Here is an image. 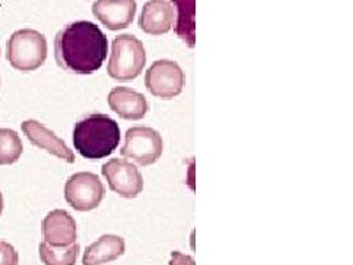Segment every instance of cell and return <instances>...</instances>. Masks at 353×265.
Returning a JSON list of instances; mask_svg holds the SVG:
<instances>
[{
	"instance_id": "obj_13",
	"label": "cell",
	"mask_w": 353,
	"mask_h": 265,
	"mask_svg": "<svg viewBox=\"0 0 353 265\" xmlns=\"http://www.w3.org/2000/svg\"><path fill=\"white\" fill-rule=\"evenodd\" d=\"M174 10L168 0H148L139 17V27L150 36H162L172 27Z\"/></svg>"
},
{
	"instance_id": "obj_9",
	"label": "cell",
	"mask_w": 353,
	"mask_h": 265,
	"mask_svg": "<svg viewBox=\"0 0 353 265\" xmlns=\"http://www.w3.org/2000/svg\"><path fill=\"white\" fill-rule=\"evenodd\" d=\"M93 15L110 30L118 31L130 27L137 10L136 0H96L92 6Z\"/></svg>"
},
{
	"instance_id": "obj_16",
	"label": "cell",
	"mask_w": 353,
	"mask_h": 265,
	"mask_svg": "<svg viewBox=\"0 0 353 265\" xmlns=\"http://www.w3.org/2000/svg\"><path fill=\"white\" fill-rule=\"evenodd\" d=\"M39 253L44 265H75L80 245L75 242L70 246H52L43 240L39 246Z\"/></svg>"
},
{
	"instance_id": "obj_5",
	"label": "cell",
	"mask_w": 353,
	"mask_h": 265,
	"mask_svg": "<svg viewBox=\"0 0 353 265\" xmlns=\"http://www.w3.org/2000/svg\"><path fill=\"white\" fill-rule=\"evenodd\" d=\"M163 152V140L157 130L152 127L137 126L131 127L125 132L124 145L121 155L127 159H132L141 167H149L158 162Z\"/></svg>"
},
{
	"instance_id": "obj_7",
	"label": "cell",
	"mask_w": 353,
	"mask_h": 265,
	"mask_svg": "<svg viewBox=\"0 0 353 265\" xmlns=\"http://www.w3.org/2000/svg\"><path fill=\"white\" fill-rule=\"evenodd\" d=\"M105 186L93 173L83 171L71 175L65 184V199L75 211L88 213L102 204Z\"/></svg>"
},
{
	"instance_id": "obj_4",
	"label": "cell",
	"mask_w": 353,
	"mask_h": 265,
	"mask_svg": "<svg viewBox=\"0 0 353 265\" xmlns=\"http://www.w3.org/2000/svg\"><path fill=\"white\" fill-rule=\"evenodd\" d=\"M146 65V50L143 43L132 35H121L114 39L108 74L118 81L136 80Z\"/></svg>"
},
{
	"instance_id": "obj_10",
	"label": "cell",
	"mask_w": 353,
	"mask_h": 265,
	"mask_svg": "<svg viewBox=\"0 0 353 265\" xmlns=\"http://www.w3.org/2000/svg\"><path fill=\"white\" fill-rule=\"evenodd\" d=\"M41 233L52 246H70L77 242V223L65 209H53L43 218Z\"/></svg>"
},
{
	"instance_id": "obj_19",
	"label": "cell",
	"mask_w": 353,
	"mask_h": 265,
	"mask_svg": "<svg viewBox=\"0 0 353 265\" xmlns=\"http://www.w3.org/2000/svg\"><path fill=\"white\" fill-rule=\"evenodd\" d=\"M170 265H196L194 259L185 253H181L179 251H174L171 253V259H170Z\"/></svg>"
},
{
	"instance_id": "obj_17",
	"label": "cell",
	"mask_w": 353,
	"mask_h": 265,
	"mask_svg": "<svg viewBox=\"0 0 353 265\" xmlns=\"http://www.w3.org/2000/svg\"><path fill=\"white\" fill-rule=\"evenodd\" d=\"M21 137L10 128H0V165H12L22 155Z\"/></svg>"
},
{
	"instance_id": "obj_6",
	"label": "cell",
	"mask_w": 353,
	"mask_h": 265,
	"mask_svg": "<svg viewBox=\"0 0 353 265\" xmlns=\"http://www.w3.org/2000/svg\"><path fill=\"white\" fill-rule=\"evenodd\" d=\"M145 84L152 96L170 101V99L181 95L185 84V75L176 62L158 59L146 71Z\"/></svg>"
},
{
	"instance_id": "obj_15",
	"label": "cell",
	"mask_w": 353,
	"mask_h": 265,
	"mask_svg": "<svg viewBox=\"0 0 353 265\" xmlns=\"http://www.w3.org/2000/svg\"><path fill=\"white\" fill-rule=\"evenodd\" d=\"M174 10V31L187 46L196 44V0H171Z\"/></svg>"
},
{
	"instance_id": "obj_12",
	"label": "cell",
	"mask_w": 353,
	"mask_h": 265,
	"mask_svg": "<svg viewBox=\"0 0 353 265\" xmlns=\"http://www.w3.org/2000/svg\"><path fill=\"white\" fill-rule=\"evenodd\" d=\"M108 105L114 112L123 119L139 121L145 118L149 104L141 93L132 90L130 87H114L108 95Z\"/></svg>"
},
{
	"instance_id": "obj_2",
	"label": "cell",
	"mask_w": 353,
	"mask_h": 265,
	"mask_svg": "<svg viewBox=\"0 0 353 265\" xmlns=\"http://www.w3.org/2000/svg\"><path fill=\"white\" fill-rule=\"evenodd\" d=\"M74 148L85 159H102L118 148L121 130L115 119L105 114H92L74 127Z\"/></svg>"
},
{
	"instance_id": "obj_1",
	"label": "cell",
	"mask_w": 353,
	"mask_h": 265,
	"mask_svg": "<svg viewBox=\"0 0 353 265\" xmlns=\"http://www.w3.org/2000/svg\"><path fill=\"white\" fill-rule=\"evenodd\" d=\"M108 55V37L92 21H75L54 37V59L62 70L80 75L102 68Z\"/></svg>"
},
{
	"instance_id": "obj_8",
	"label": "cell",
	"mask_w": 353,
	"mask_h": 265,
	"mask_svg": "<svg viewBox=\"0 0 353 265\" xmlns=\"http://www.w3.org/2000/svg\"><path fill=\"white\" fill-rule=\"evenodd\" d=\"M102 174L110 190L121 197L134 199L143 192V187H145L140 170L127 159H109L106 164H103Z\"/></svg>"
},
{
	"instance_id": "obj_20",
	"label": "cell",
	"mask_w": 353,
	"mask_h": 265,
	"mask_svg": "<svg viewBox=\"0 0 353 265\" xmlns=\"http://www.w3.org/2000/svg\"><path fill=\"white\" fill-rule=\"evenodd\" d=\"M2 213H3V195L0 192V215H2Z\"/></svg>"
},
{
	"instance_id": "obj_11",
	"label": "cell",
	"mask_w": 353,
	"mask_h": 265,
	"mask_svg": "<svg viewBox=\"0 0 353 265\" xmlns=\"http://www.w3.org/2000/svg\"><path fill=\"white\" fill-rule=\"evenodd\" d=\"M21 128L24 131L27 139L34 146L48 150L49 153L53 155V157L63 159L68 164H72L75 161L74 153L68 146H66V143L61 137L54 135L52 130L44 127L40 121L27 119L21 124Z\"/></svg>"
},
{
	"instance_id": "obj_14",
	"label": "cell",
	"mask_w": 353,
	"mask_h": 265,
	"mask_svg": "<svg viewBox=\"0 0 353 265\" xmlns=\"http://www.w3.org/2000/svg\"><path fill=\"white\" fill-rule=\"evenodd\" d=\"M125 252V240L117 235H103L83 253V265H103L118 259Z\"/></svg>"
},
{
	"instance_id": "obj_3",
	"label": "cell",
	"mask_w": 353,
	"mask_h": 265,
	"mask_svg": "<svg viewBox=\"0 0 353 265\" xmlns=\"http://www.w3.org/2000/svg\"><path fill=\"white\" fill-rule=\"evenodd\" d=\"M6 57L12 68L18 71H36L46 62L48 40L32 28L18 30L8 40Z\"/></svg>"
},
{
	"instance_id": "obj_18",
	"label": "cell",
	"mask_w": 353,
	"mask_h": 265,
	"mask_svg": "<svg viewBox=\"0 0 353 265\" xmlns=\"http://www.w3.org/2000/svg\"><path fill=\"white\" fill-rule=\"evenodd\" d=\"M19 257L15 248L8 242L0 240V265H18Z\"/></svg>"
}]
</instances>
